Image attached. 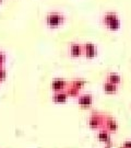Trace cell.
I'll list each match as a JSON object with an SVG mask.
<instances>
[{"label": "cell", "instance_id": "cell-2", "mask_svg": "<svg viewBox=\"0 0 131 148\" xmlns=\"http://www.w3.org/2000/svg\"><path fill=\"white\" fill-rule=\"evenodd\" d=\"M46 22H47V24L50 27H58V25L62 24L63 16L58 13V12H52L47 16Z\"/></svg>", "mask_w": 131, "mask_h": 148}, {"label": "cell", "instance_id": "cell-12", "mask_svg": "<svg viewBox=\"0 0 131 148\" xmlns=\"http://www.w3.org/2000/svg\"><path fill=\"white\" fill-rule=\"evenodd\" d=\"M66 92H67L68 97H72V98H77L80 95V90L72 87L71 85H70V87L66 88Z\"/></svg>", "mask_w": 131, "mask_h": 148}, {"label": "cell", "instance_id": "cell-17", "mask_svg": "<svg viewBox=\"0 0 131 148\" xmlns=\"http://www.w3.org/2000/svg\"><path fill=\"white\" fill-rule=\"evenodd\" d=\"M5 62V54L3 52H0V67L3 66Z\"/></svg>", "mask_w": 131, "mask_h": 148}, {"label": "cell", "instance_id": "cell-19", "mask_svg": "<svg viewBox=\"0 0 131 148\" xmlns=\"http://www.w3.org/2000/svg\"><path fill=\"white\" fill-rule=\"evenodd\" d=\"M113 142H111V139L110 140H108L107 143H105V148H113Z\"/></svg>", "mask_w": 131, "mask_h": 148}, {"label": "cell", "instance_id": "cell-11", "mask_svg": "<svg viewBox=\"0 0 131 148\" xmlns=\"http://www.w3.org/2000/svg\"><path fill=\"white\" fill-rule=\"evenodd\" d=\"M106 80L109 81V82L115 84V85H119V84L121 82V77L117 74V73H109V74L107 75Z\"/></svg>", "mask_w": 131, "mask_h": 148}, {"label": "cell", "instance_id": "cell-20", "mask_svg": "<svg viewBox=\"0 0 131 148\" xmlns=\"http://www.w3.org/2000/svg\"><path fill=\"white\" fill-rule=\"evenodd\" d=\"M0 2H1V0H0Z\"/></svg>", "mask_w": 131, "mask_h": 148}, {"label": "cell", "instance_id": "cell-7", "mask_svg": "<svg viewBox=\"0 0 131 148\" xmlns=\"http://www.w3.org/2000/svg\"><path fill=\"white\" fill-rule=\"evenodd\" d=\"M84 52L83 46H81L78 43H71L70 44V55L72 57H80Z\"/></svg>", "mask_w": 131, "mask_h": 148}, {"label": "cell", "instance_id": "cell-10", "mask_svg": "<svg viewBox=\"0 0 131 148\" xmlns=\"http://www.w3.org/2000/svg\"><path fill=\"white\" fill-rule=\"evenodd\" d=\"M117 86L118 85H115V84L109 82V81L106 80L103 84V90H104V92L108 93V95H114V93H116L118 91V87Z\"/></svg>", "mask_w": 131, "mask_h": 148}, {"label": "cell", "instance_id": "cell-3", "mask_svg": "<svg viewBox=\"0 0 131 148\" xmlns=\"http://www.w3.org/2000/svg\"><path fill=\"white\" fill-rule=\"evenodd\" d=\"M78 104L81 108H90V106L93 104V97L90 95V93L79 95Z\"/></svg>", "mask_w": 131, "mask_h": 148}, {"label": "cell", "instance_id": "cell-5", "mask_svg": "<svg viewBox=\"0 0 131 148\" xmlns=\"http://www.w3.org/2000/svg\"><path fill=\"white\" fill-rule=\"evenodd\" d=\"M107 131H109L110 133H116L118 131V123L115 119L110 116L105 117V122H104V126Z\"/></svg>", "mask_w": 131, "mask_h": 148}, {"label": "cell", "instance_id": "cell-21", "mask_svg": "<svg viewBox=\"0 0 131 148\" xmlns=\"http://www.w3.org/2000/svg\"><path fill=\"white\" fill-rule=\"evenodd\" d=\"M130 106H131V104H130Z\"/></svg>", "mask_w": 131, "mask_h": 148}, {"label": "cell", "instance_id": "cell-4", "mask_svg": "<svg viewBox=\"0 0 131 148\" xmlns=\"http://www.w3.org/2000/svg\"><path fill=\"white\" fill-rule=\"evenodd\" d=\"M68 86V82L64 79H60V78H57V79H54L50 84V87H52V90L55 91V92H58V91H63L66 90Z\"/></svg>", "mask_w": 131, "mask_h": 148}, {"label": "cell", "instance_id": "cell-6", "mask_svg": "<svg viewBox=\"0 0 131 148\" xmlns=\"http://www.w3.org/2000/svg\"><path fill=\"white\" fill-rule=\"evenodd\" d=\"M83 48L86 58H94L95 56L97 55V49H96L93 43H85Z\"/></svg>", "mask_w": 131, "mask_h": 148}, {"label": "cell", "instance_id": "cell-9", "mask_svg": "<svg viewBox=\"0 0 131 148\" xmlns=\"http://www.w3.org/2000/svg\"><path fill=\"white\" fill-rule=\"evenodd\" d=\"M67 99H68V95H67L66 90L55 92L52 95V101L56 102V103H64L67 101Z\"/></svg>", "mask_w": 131, "mask_h": 148}, {"label": "cell", "instance_id": "cell-15", "mask_svg": "<svg viewBox=\"0 0 131 148\" xmlns=\"http://www.w3.org/2000/svg\"><path fill=\"white\" fill-rule=\"evenodd\" d=\"M119 27H120V21H119L118 18H116L115 20H113V21L108 24V29H109V30H113V31H114V30H118Z\"/></svg>", "mask_w": 131, "mask_h": 148}, {"label": "cell", "instance_id": "cell-16", "mask_svg": "<svg viewBox=\"0 0 131 148\" xmlns=\"http://www.w3.org/2000/svg\"><path fill=\"white\" fill-rule=\"evenodd\" d=\"M5 77H7V71L2 66V67H0V82L3 81L5 79Z\"/></svg>", "mask_w": 131, "mask_h": 148}, {"label": "cell", "instance_id": "cell-1", "mask_svg": "<svg viewBox=\"0 0 131 148\" xmlns=\"http://www.w3.org/2000/svg\"><path fill=\"white\" fill-rule=\"evenodd\" d=\"M105 117L103 115H100L98 113H92V115L89 117V127L91 130H100L104 126Z\"/></svg>", "mask_w": 131, "mask_h": 148}, {"label": "cell", "instance_id": "cell-8", "mask_svg": "<svg viewBox=\"0 0 131 148\" xmlns=\"http://www.w3.org/2000/svg\"><path fill=\"white\" fill-rule=\"evenodd\" d=\"M97 139L100 140V143H107L108 140L111 139V136H110V132L107 131L105 127H102L98 130V133H97Z\"/></svg>", "mask_w": 131, "mask_h": 148}, {"label": "cell", "instance_id": "cell-18", "mask_svg": "<svg viewBox=\"0 0 131 148\" xmlns=\"http://www.w3.org/2000/svg\"><path fill=\"white\" fill-rule=\"evenodd\" d=\"M120 148H131V140H125Z\"/></svg>", "mask_w": 131, "mask_h": 148}, {"label": "cell", "instance_id": "cell-13", "mask_svg": "<svg viewBox=\"0 0 131 148\" xmlns=\"http://www.w3.org/2000/svg\"><path fill=\"white\" fill-rule=\"evenodd\" d=\"M85 80H83V79H75V80H73L72 82H71V86L72 87H74V88H77V89H82L84 86H85Z\"/></svg>", "mask_w": 131, "mask_h": 148}, {"label": "cell", "instance_id": "cell-14", "mask_svg": "<svg viewBox=\"0 0 131 148\" xmlns=\"http://www.w3.org/2000/svg\"><path fill=\"white\" fill-rule=\"evenodd\" d=\"M116 18H117V16H116L115 13H113V12H108V13H107V14H105V16H104V23L108 25L113 20H115Z\"/></svg>", "mask_w": 131, "mask_h": 148}]
</instances>
